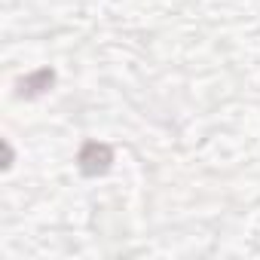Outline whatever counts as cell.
<instances>
[{
	"label": "cell",
	"mask_w": 260,
	"mask_h": 260,
	"mask_svg": "<svg viewBox=\"0 0 260 260\" xmlns=\"http://www.w3.org/2000/svg\"><path fill=\"white\" fill-rule=\"evenodd\" d=\"M77 162H80V172H83L86 178H95V175H104V172L110 169V162H113V150H110L107 144L89 141V144H83Z\"/></svg>",
	"instance_id": "cell-1"
},
{
	"label": "cell",
	"mask_w": 260,
	"mask_h": 260,
	"mask_svg": "<svg viewBox=\"0 0 260 260\" xmlns=\"http://www.w3.org/2000/svg\"><path fill=\"white\" fill-rule=\"evenodd\" d=\"M52 86H55V71H52V68H43V71L28 74V77L19 83V95H22V98H40V95H46Z\"/></svg>",
	"instance_id": "cell-2"
}]
</instances>
